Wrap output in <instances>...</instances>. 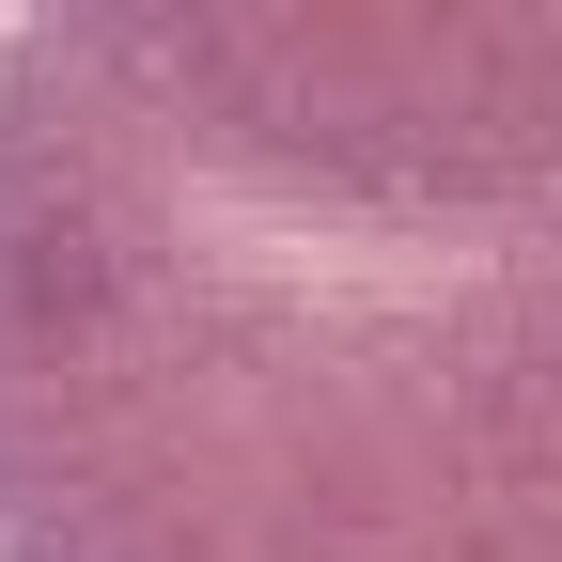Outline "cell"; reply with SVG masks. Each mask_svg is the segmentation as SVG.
I'll return each mask as SVG.
<instances>
[{
  "label": "cell",
  "mask_w": 562,
  "mask_h": 562,
  "mask_svg": "<svg viewBox=\"0 0 562 562\" xmlns=\"http://www.w3.org/2000/svg\"><path fill=\"white\" fill-rule=\"evenodd\" d=\"M0 562H562V0L0 32Z\"/></svg>",
  "instance_id": "obj_1"
}]
</instances>
